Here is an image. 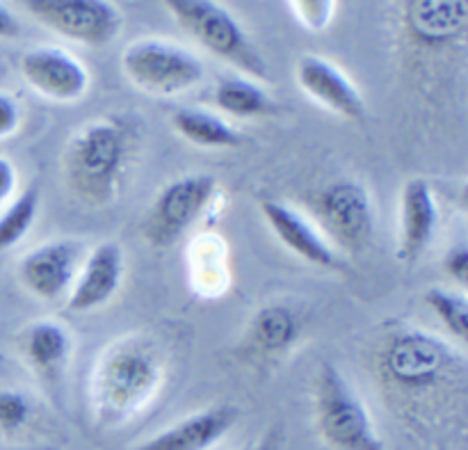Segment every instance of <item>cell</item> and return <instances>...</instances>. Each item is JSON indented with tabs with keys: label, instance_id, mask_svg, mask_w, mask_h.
<instances>
[{
	"label": "cell",
	"instance_id": "cell-1",
	"mask_svg": "<svg viewBox=\"0 0 468 450\" xmlns=\"http://www.w3.org/2000/svg\"><path fill=\"white\" fill-rule=\"evenodd\" d=\"M128 158L126 128L114 119H96L73 135L67 149V181L91 204L112 201Z\"/></svg>",
	"mask_w": 468,
	"mask_h": 450
},
{
	"label": "cell",
	"instance_id": "cell-2",
	"mask_svg": "<svg viewBox=\"0 0 468 450\" xmlns=\"http://www.w3.org/2000/svg\"><path fill=\"white\" fill-rule=\"evenodd\" d=\"M163 380L158 355L142 341L114 343L94 373V401L105 414L126 416L144 405Z\"/></svg>",
	"mask_w": 468,
	"mask_h": 450
},
{
	"label": "cell",
	"instance_id": "cell-3",
	"mask_svg": "<svg viewBox=\"0 0 468 450\" xmlns=\"http://www.w3.org/2000/svg\"><path fill=\"white\" fill-rule=\"evenodd\" d=\"M165 7L206 50L256 80H268V62L227 7L210 0H167Z\"/></svg>",
	"mask_w": 468,
	"mask_h": 450
},
{
	"label": "cell",
	"instance_id": "cell-4",
	"mask_svg": "<svg viewBox=\"0 0 468 450\" xmlns=\"http://www.w3.org/2000/svg\"><path fill=\"white\" fill-rule=\"evenodd\" d=\"M315 414L323 437L338 450H384L364 402L334 364H323L315 382Z\"/></svg>",
	"mask_w": 468,
	"mask_h": 450
},
{
	"label": "cell",
	"instance_id": "cell-5",
	"mask_svg": "<svg viewBox=\"0 0 468 450\" xmlns=\"http://www.w3.org/2000/svg\"><path fill=\"white\" fill-rule=\"evenodd\" d=\"M133 85L155 96H172L199 85L204 62L192 50L163 39H142L128 46L122 58Z\"/></svg>",
	"mask_w": 468,
	"mask_h": 450
},
{
	"label": "cell",
	"instance_id": "cell-6",
	"mask_svg": "<svg viewBox=\"0 0 468 450\" xmlns=\"http://www.w3.org/2000/svg\"><path fill=\"white\" fill-rule=\"evenodd\" d=\"M215 190L218 178L210 174H192L165 186L146 213V241L155 247L174 245L213 201Z\"/></svg>",
	"mask_w": 468,
	"mask_h": 450
},
{
	"label": "cell",
	"instance_id": "cell-7",
	"mask_svg": "<svg viewBox=\"0 0 468 450\" xmlns=\"http://www.w3.org/2000/svg\"><path fill=\"white\" fill-rule=\"evenodd\" d=\"M27 12L67 39L105 46L122 27V12L110 0H32Z\"/></svg>",
	"mask_w": 468,
	"mask_h": 450
},
{
	"label": "cell",
	"instance_id": "cell-8",
	"mask_svg": "<svg viewBox=\"0 0 468 450\" xmlns=\"http://www.w3.org/2000/svg\"><path fill=\"white\" fill-rule=\"evenodd\" d=\"M451 364L452 355L446 343L419 329L396 334L382 355L387 378L407 391L434 387Z\"/></svg>",
	"mask_w": 468,
	"mask_h": 450
},
{
	"label": "cell",
	"instance_id": "cell-9",
	"mask_svg": "<svg viewBox=\"0 0 468 450\" xmlns=\"http://www.w3.org/2000/svg\"><path fill=\"white\" fill-rule=\"evenodd\" d=\"M324 229L350 250H359L373 236V204L361 183L336 181L318 197Z\"/></svg>",
	"mask_w": 468,
	"mask_h": 450
},
{
	"label": "cell",
	"instance_id": "cell-10",
	"mask_svg": "<svg viewBox=\"0 0 468 450\" xmlns=\"http://www.w3.org/2000/svg\"><path fill=\"white\" fill-rule=\"evenodd\" d=\"M21 73L27 85L35 87L41 96L59 103L78 101L90 85V73L80 59L50 46L27 50L21 58Z\"/></svg>",
	"mask_w": 468,
	"mask_h": 450
},
{
	"label": "cell",
	"instance_id": "cell-11",
	"mask_svg": "<svg viewBox=\"0 0 468 450\" xmlns=\"http://www.w3.org/2000/svg\"><path fill=\"white\" fill-rule=\"evenodd\" d=\"M82 245L78 241L44 242L18 265L21 282L41 300H58L78 277Z\"/></svg>",
	"mask_w": 468,
	"mask_h": 450
},
{
	"label": "cell",
	"instance_id": "cell-12",
	"mask_svg": "<svg viewBox=\"0 0 468 450\" xmlns=\"http://www.w3.org/2000/svg\"><path fill=\"white\" fill-rule=\"evenodd\" d=\"M295 76L302 90L320 105L346 119H364V96L336 64L315 55H304L297 62Z\"/></svg>",
	"mask_w": 468,
	"mask_h": 450
},
{
	"label": "cell",
	"instance_id": "cell-13",
	"mask_svg": "<svg viewBox=\"0 0 468 450\" xmlns=\"http://www.w3.org/2000/svg\"><path fill=\"white\" fill-rule=\"evenodd\" d=\"M123 274V254L117 242H101L87 256L69 295V309L82 314L103 306L117 293Z\"/></svg>",
	"mask_w": 468,
	"mask_h": 450
},
{
	"label": "cell",
	"instance_id": "cell-14",
	"mask_svg": "<svg viewBox=\"0 0 468 450\" xmlns=\"http://www.w3.org/2000/svg\"><path fill=\"white\" fill-rule=\"evenodd\" d=\"M405 7V26L410 35L425 48L455 44L466 32L468 5L446 0H411Z\"/></svg>",
	"mask_w": 468,
	"mask_h": 450
},
{
	"label": "cell",
	"instance_id": "cell-15",
	"mask_svg": "<svg viewBox=\"0 0 468 450\" xmlns=\"http://www.w3.org/2000/svg\"><path fill=\"white\" fill-rule=\"evenodd\" d=\"M261 213H263L265 222L272 227V231L277 233L279 241L288 250L295 252L300 259L309 261V263L318 265V268H336V252L320 236L318 229L311 222H306L297 210L282 204V201L263 199L261 201Z\"/></svg>",
	"mask_w": 468,
	"mask_h": 450
},
{
	"label": "cell",
	"instance_id": "cell-16",
	"mask_svg": "<svg viewBox=\"0 0 468 450\" xmlns=\"http://www.w3.org/2000/svg\"><path fill=\"white\" fill-rule=\"evenodd\" d=\"M238 416L240 412L231 405L210 407L199 414L187 416L186 421L172 425L135 450H206L218 444L238 423Z\"/></svg>",
	"mask_w": 468,
	"mask_h": 450
},
{
	"label": "cell",
	"instance_id": "cell-17",
	"mask_svg": "<svg viewBox=\"0 0 468 450\" xmlns=\"http://www.w3.org/2000/svg\"><path fill=\"white\" fill-rule=\"evenodd\" d=\"M400 247L398 256L405 263L419 259L425 247L432 241L437 231V201H434L432 188L425 178H411L402 190V210H400Z\"/></svg>",
	"mask_w": 468,
	"mask_h": 450
},
{
	"label": "cell",
	"instance_id": "cell-18",
	"mask_svg": "<svg viewBox=\"0 0 468 450\" xmlns=\"http://www.w3.org/2000/svg\"><path fill=\"white\" fill-rule=\"evenodd\" d=\"M215 105L233 117H274L282 112V105L251 78L227 76L215 87Z\"/></svg>",
	"mask_w": 468,
	"mask_h": 450
},
{
	"label": "cell",
	"instance_id": "cell-19",
	"mask_svg": "<svg viewBox=\"0 0 468 450\" xmlns=\"http://www.w3.org/2000/svg\"><path fill=\"white\" fill-rule=\"evenodd\" d=\"M172 123L187 142L206 146V149H233V146L242 145V135L236 128L206 110L181 108L178 112H174Z\"/></svg>",
	"mask_w": 468,
	"mask_h": 450
},
{
	"label": "cell",
	"instance_id": "cell-20",
	"mask_svg": "<svg viewBox=\"0 0 468 450\" xmlns=\"http://www.w3.org/2000/svg\"><path fill=\"white\" fill-rule=\"evenodd\" d=\"M26 352L27 359H30L37 369L53 375L58 373L64 366V361L69 359V352H71V337H69L67 329L59 323H55V320H41V323L32 325L30 332H27Z\"/></svg>",
	"mask_w": 468,
	"mask_h": 450
},
{
	"label": "cell",
	"instance_id": "cell-21",
	"mask_svg": "<svg viewBox=\"0 0 468 450\" xmlns=\"http://www.w3.org/2000/svg\"><path fill=\"white\" fill-rule=\"evenodd\" d=\"M297 334H300V325L292 316L291 309L282 305L265 306L256 314L254 323H251V338H254L256 348L263 352H282L295 343Z\"/></svg>",
	"mask_w": 468,
	"mask_h": 450
},
{
	"label": "cell",
	"instance_id": "cell-22",
	"mask_svg": "<svg viewBox=\"0 0 468 450\" xmlns=\"http://www.w3.org/2000/svg\"><path fill=\"white\" fill-rule=\"evenodd\" d=\"M37 210H39V192L35 188L26 190L7 206V210L0 215V252L23 241V236L35 224Z\"/></svg>",
	"mask_w": 468,
	"mask_h": 450
},
{
	"label": "cell",
	"instance_id": "cell-23",
	"mask_svg": "<svg viewBox=\"0 0 468 450\" xmlns=\"http://www.w3.org/2000/svg\"><path fill=\"white\" fill-rule=\"evenodd\" d=\"M425 305L439 316L448 332L460 338L462 343L468 341V302L464 293H451L446 288H430L425 293Z\"/></svg>",
	"mask_w": 468,
	"mask_h": 450
},
{
	"label": "cell",
	"instance_id": "cell-24",
	"mask_svg": "<svg viewBox=\"0 0 468 450\" xmlns=\"http://www.w3.org/2000/svg\"><path fill=\"white\" fill-rule=\"evenodd\" d=\"M286 7L311 32H323L332 23L334 12H336L334 0H295V3H288Z\"/></svg>",
	"mask_w": 468,
	"mask_h": 450
},
{
	"label": "cell",
	"instance_id": "cell-25",
	"mask_svg": "<svg viewBox=\"0 0 468 450\" xmlns=\"http://www.w3.org/2000/svg\"><path fill=\"white\" fill-rule=\"evenodd\" d=\"M30 416V402L16 391H0V428L14 433L21 428Z\"/></svg>",
	"mask_w": 468,
	"mask_h": 450
},
{
	"label": "cell",
	"instance_id": "cell-26",
	"mask_svg": "<svg viewBox=\"0 0 468 450\" xmlns=\"http://www.w3.org/2000/svg\"><path fill=\"white\" fill-rule=\"evenodd\" d=\"M443 268L451 274L452 282L460 284L462 288L468 286V247L466 242H460V245L451 247L443 259Z\"/></svg>",
	"mask_w": 468,
	"mask_h": 450
},
{
	"label": "cell",
	"instance_id": "cell-27",
	"mask_svg": "<svg viewBox=\"0 0 468 450\" xmlns=\"http://www.w3.org/2000/svg\"><path fill=\"white\" fill-rule=\"evenodd\" d=\"M21 123V108L9 94L0 91V140L9 137Z\"/></svg>",
	"mask_w": 468,
	"mask_h": 450
},
{
	"label": "cell",
	"instance_id": "cell-28",
	"mask_svg": "<svg viewBox=\"0 0 468 450\" xmlns=\"http://www.w3.org/2000/svg\"><path fill=\"white\" fill-rule=\"evenodd\" d=\"M14 186H16V169L12 167V163L5 158H0V204L12 197Z\"/></svg>",
	"mask_w": 468,
	"mask_h": 450
},
{
	"label": "cell",
	"instance_id": "cell-29",
	"mask_svg": "<svg viewBox=\"0 0 468 450\" xmlns=\"http://www.w3.org/2000/svg\"><path fill=\"white\" fill-rule=\"evenodd\" d=\"M18 35V21L14 14L0 3V39H12Z\"/></svg>",
	"mask_w": 468,
	"mask_h": 450
},
{
	"label": "cell",
	"instance_id": "cell-30",
	"mask_svg": "<svg viewBox=\"0 0 468 450\" xmlns=\"http://www.w3.org/2000/svg\"><path fill=\"white\" fill-rule=\"evenodd\" d=\"M250 450H265V448H250Z\"/></svg>",
	"mask_w": 468,
	"mask_h": 450
}]
</instances>
